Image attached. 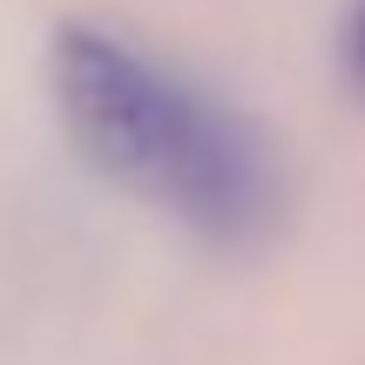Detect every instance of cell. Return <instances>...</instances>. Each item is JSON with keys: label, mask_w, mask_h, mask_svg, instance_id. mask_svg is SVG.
Masks as SVG:
<instances>
[{"label": "cell", "mask_w": 365, "mask_h": 365, "mask_svg": "<svg viewBox=\"0 0 365 365\" xmlns=\"http://www.w3.org/2000/svg\"><path fill=\"white\" fill-rule=\"evenodd\" d=\"M54 108L115 190L210 244H257L284 217L277 143L237 102L108 27L54 34Z\"/></svg>", "instance_id": "1"}, {"label": "cell", "mask_w": 365, "mask_h": 365, "mask_svg": "<svg viewBox=\"0 0 365 365\" xmlns=\"http://www.w3.org/2000/svg\"><path fill=\"white\" fill-rule=\"evenodd\" d=\"M345 48H352V68H359V81H365V0L352 7V27H345Z\"/></svg>", "instance_id": "2"}]
</instances>
